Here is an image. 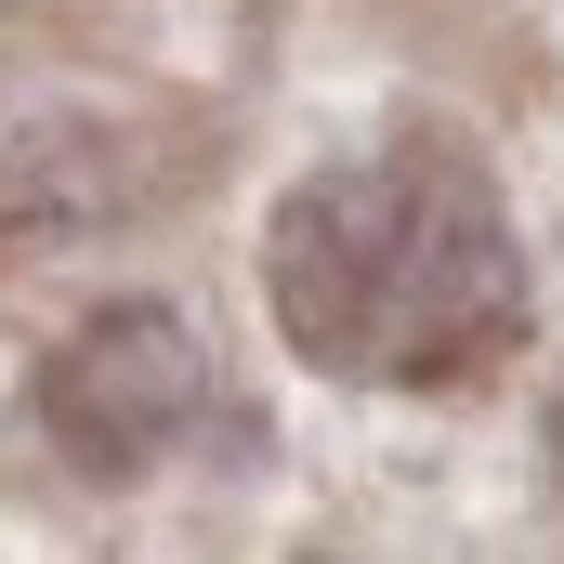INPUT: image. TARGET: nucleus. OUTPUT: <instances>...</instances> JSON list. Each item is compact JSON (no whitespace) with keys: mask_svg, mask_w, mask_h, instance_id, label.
<instances>
[{"mask_svg":"<svg viewBox=\"0 0 564 564\" xmlns=\"http://www.w3.org/2000/svg\"><path fill=\"white\" fill-rule=\"evenodd\" d=\"M276 328L328 381H473L525 328V250L459 144H368L263 237Z\"/></svg>","mask_w":564,"mask_h":564,"instance_id":"f257e3e1","label":"nucleus"},{"mask_svg":"<svg viewBox=\"0 0 564 564\" xmlns=\"http://www.w3.org/2000/svg\"><path fill=\"white\" fill-rule=\"evenodd\" d=\"M197 394H210L197 328H184V315H158V302H106V315L53 355L40 421L66 433V459H93V473H144L171 433L197 421Z\"/></svg>","mask_w":564,"mask_h":564,"instance_id":"f03ea898","label":"nucleus"}]
</instances>
